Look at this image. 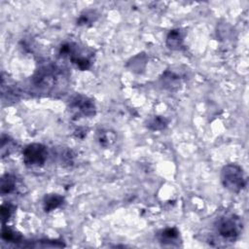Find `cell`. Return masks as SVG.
<instances>
[{
	"instance_id": "obj_1",
	"label": "cell",
	"mask_w": 249,
	"mask_h": 249,
	"mask_svg": "<svg viewBox=\"0 0 249 249\" xmlns=\"http://www.w3.org/2000/svg\"><path fill=\"white\" fill-rule=\"evenodd\" d=\"M215 228L218 234L228 240H235L242 231V221L235 214H225L217 219L215 222Z\"/></svg>"
},
{
	"instance_id": "obj_2",
	"label": "cell",
	"mask_w": 249,
	"mask_h": 249,
	"mask_svg": "<svg viewBox=\"0 0 249 249\" xmlns=\"http://www.w3.org/2000/svg\"><path fill=\"white\" fill-rule=\"evenodd\" d=\"M221 181L223 186L232 193H239L246 185L243 170L235 163H230L223 167Z\"/></svg>"
},
{
	"instance_id": "obj_3",
	"label": "cell",
	"mask_w": 249,
	"mask_h": 249,
	"mask_svg": "<svg viewBox=\"0 0 249 249\" xmlns=\"http://www.w3.org/2000/svg\"><path fill=\"white\" fill-rule=\"evenodd\" d=\"M22 155L26 166H41L47 160L48 151L43 144L32 143L24 148Z\"/></svg>"
},
{
	"instance_id": "obj_4",
	"label": "cell",
	"mask_w": 249,
	"mask_h": 249,
	"mask_svg": "<svg viewBox=\"0 0 249 249\" xmlns=\"http://www.w3.org/2000/svg\"><path fill=\"white\" fill-rule=\"evenodd\" d=\"M70 108L75 112L82 114L86 117H92L95 115V105L87 96L76 95L70 101Z\"/></svg>"
},
{
	"instance_id": "obj_5",
	"label": "cell",
	"mask_w": 249,
	"mask_h": 249,
	"mask_svg": "<svg viewBox=\"0 0 249 249\" xmlns=\"http://www.w3.org/2000/svg\"><path fill=\"white\" fill-rule=\"evenodd\" d=\"M183 41H184L183 31L179 28L170 30L166 36V45L171 50L182 49Z\"/></svg>"
},
{
	"instance_id": "obj_6",
	"label": "cell",
	"mask_w": 249,
	"mask_h": 249,
	"mask_svg": "<svg viewBox=\"0 0 249 249\" xmlns=\"http://www.w3.org/2000/svg\"><path fill=\"white\" fill-rule=\"evenodd\" d=\"M64 198L57 194H49L44 196L43 199V208L46 212H51L60 205L63 204Z\"/></svg>"
},
{
	"instance_id": "obj_7",
	"label": "cell",
	"mask_w": 249,
	"mask_h": 249,
	"mask_svg": "<svg viewBox=\"0 0 249 249\" xmlns=\"http://www.w3.org/2000/svg\"><path fill=\"white\" fill-rule=\"evenodd\" d=\"M116 139H117V135L115 131L112 129L102 128L97 131V141L104 148H108L111 145H113Z\"/></svg>"
},
{
	"instance_id": "obj_8",
	"label": "cell",
	"mask_w": 249,
	"mask_h": 249,
	"mask_svg": "<svg viewBox=\"0 0 249 249\" xmlns=\"http://www.w3.org/2000/svg\"><path fill=\"white\" fill-rule=\"evenodd\" d=\"M16 185H17V181H16L15 176H13L11 174H5L1 178V185H0L1 194L3 196L11 194L12 192L15 191Z\"/></svg>"
},
{
	"instance_id": "obj_9",
	"label": "cell",
	"mask_w": 249,
	"mask_h": 249,
	"mask_svg": "<svg viewBox=\"0 0 249 249\" xmlns=\"http://www.w3.org/2000/svg\"><path fill=\"white\" fill-rule=\"evenodd\" d=\"M179 238V231L176 228H166L160 233V240L164 243L174 242Z\"/></svg>"
},
{
	"instance_id": "obj_10",
	"label": "cell",
	"mask_w": 249,
	"mask_h": 249,
	"mask_svg": "<svg viewBox=\"0 0 249 249\" xmlns=\"http://www.w3.org/2000/svg\"><path fill=\"white\" fill-rule=\"evenodd\" d=\"M168 124V121L161 116H154L147 123V127L151 130H160L164 128Z\"/></svg>"
},
{
	"instance_id": "obj_11",
	"label": "cell",
	"mask_w": 249,
	"mask_h": 249,
	"mask_svg": "<svg viewBox=\"0 0 249 249\" xmlns=\"http://www.w3.org/2000/svg\"><path fill=\"white\" fill-rule=\"evenodd\" d=\"M2 239L8 242H18L21 238V235L15 231H13L11 228L7 226H3L2 232H1Z\"/></svg>"
},
{
	"instance_id": "obj_12",
	"label": "cell",
	"mask_w": 249,
	"mask_h": 249,
	"mask_svg": "<svg viewBox=\"0 0 249 249\" xmlns=\"http://www.w3.org/2000/svg\"><path fill=\"white\" fill-rule=\"evenodd\" d=\"M14 211H15V206L12 205L11 203L2 204L0 213H1V220H2L3 224L10 219V217L13 215Z\"/></svg>"
}]
</instances>
